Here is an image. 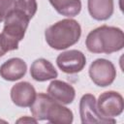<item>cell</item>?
Wrapping results in <instances>:
<instances>
[{
    "instance_id": "cell-1",
    "label": "cell",
    "mask_w": 124,
    "mask_h": 124,
    "mask_svg": "<svg viewBox=\"0 0 124 124\" xmlns=\"http://www.w3.org/2000/svg\"><path fill=\"white\" fill-rule=\"evenodd\" d=\"M85 46L92 53L110 54L123 48L124 33L119 27L102 25L88 33Z\"/></svg>"
},
{
    "instance_id": "cell-2",
    "label": "cell",
    "mask_w": 124,
    "mask_h": 124,
    "mask_svg": "<svg viewBox=\"0 0 124 124\" xmlns=\"http://www.w3.org/2000/svg\"><path fill=\"white\" fill-rule=\"evenodd\" d=\"M81 27L72 18H65L48 26L45 30V38L47 45L56 50L66 49L79 41Z\"/></svg>"
},
{
    "instance_id": "cell-3",
    "label": "cell",
    "mask_w": 124,
    "mask_h": 124,
    "mask_svg": "<svg viewBox=\"0 0 124 124\" xmlns=\"http://www.w3.org/2000/svg\"><path fill=\"white\" fill-rule=\"evenodd\" d=\"M29 20L30 18L25 14L16 9L7 16L0 34L2 46L7 52L18 48V43L24 38Z\"/></svg>"
},
{
    "instance_id": "cell-4",
    "label": "cell",
    "mask_w": 124,
    "mask_h": 124,
    "mask_svg": "<svg viewBox=\"0 0 124 124\" xmlns=\"http://www.w3.org/2000/svg\"><path fill=\"white\" fill-rule=\"evenodd\" d=\"M88 73L91 80L100 87L110 85L116 78V69L114 65L105 58L94 60L89 67Z\"/></svg>"
},
{
    "instance_id": "cell-5",
    "label": "cell",
    "mask_w": 124,
    "mask_h": 124,
    "mask_svg": "<svg viewBox=\"0 0 124 124\" xmlns=\"http://www.w3.org/2000/svg\"><path fill=\"white\" fill-rule=\"evenodd\" d=\"M96 106L104 117L114 118L123 112L124 100L122 95L116 91H106L99 96Z\"/></svg>"
},
{
    "instance_id": "cell-6",
    "label": "cell",
    "mask_w": 124,
    "mask_h": 124,
    "mask_svg": "<svg viewBox=\"0 0 124 124\" xmlns=\"http://www.w3.org/2000/svg\"><path fill=\"white\" fill-rule=\"evenodd\" d=\"M79 115L82 124H93V123H115L114 118L104 117L98 110L96 106L95 96L87 93L84 94L79 101Z\"/></svg>"
},
{
    "instance_id": "cell-7",
    "label": "cell",
    "mask_w": 124,
    "mask_h": 124,
    "mask_svg": "<svg viewBox=\"0 0 124 124\" xmlns=\"http://www.w3.org/2000/svg\"><path fill=\"white\" fill-rule=\"evenodd\" d=\"M56 64L63 73L77 74L85 67L86 57L80 50L70 49L57 56Z\"/></svg>"
},
{
    "instance_id": "cell-8",
    "label": "cell",
    "mask_w": 124,
    "mask_h": 124,
    "mask_svg": "<svg viewBox=\"0 0 124 124\" xmlns=\"http://www.w3.org/2000/svg\"><path fill=\"white\" fill-rule=\"evenodd\" d=\"M36 90L28 81L16 83L11 89V99L13 103L20 108H27L32 105L36 98Z\"/></svg>"
},
{
    "instance_id": "cell-9",
    "label": "cell",
    "mask_w": 124,
    "mask_h": 124,
    "mask_svg": "<svg viewBox=\"0 0 124 124\" xmlns=\"http://www.w3.org/2000/svg\"><path fill=\"white\" fill-rule=\"evenodd\" d=\"M47 94L62 105H69L75 100L76 90L71 84L54 78L47 87Z\"/></svg>"
},
{
    "instance_id": "cell-10",
    "label": "cell",
    "mask_w": 124,
    "mask_h": 124,
    "mask_svg": "<svg viewBox=\"0 0 124 124\" xmlns=\"http://www.w3.org/2000/svg\"><path fill=\"white\" fill-rule=\"evenodd\" d=\"M27 71L25 61L18 57L8 59L0 66V76L8 81H16L23 78Z\"/></svg>"
},
{
    "instance_id": "cell-11",
    "label": "cell",
    "mask_w": 124,
    "mask_h": 124,
    "mask_svg": "<svg viewBox=\"0 0 124 124\" xmlns=\"http://www.w3.org/2000/svg\"><path fill=\"white\" fill-rule=\"evenodd\" d=\"M30 76L36 81H46L56 78L58 73L51 62L45 58H38L31 64Z\"/></svg>"
},
{
    "instance_id": "cell-12",
    "label": "cell",
    "mask_w": 124,
    "mask_h": 124,
    "mask_svg": "<svg viewBox=\"0 0 124 124\" xmlns=\"http://www.w3.org/2000/svg\"><path fill=\"white\" fill-rule=\"evenodd\" d=\"M87 7L89 15L96 20L108 19L114 10L113 0H88Z\"/></svg>"
},
{
    "instance_id": "cell-13",
    "label": "cell",
    "mask_w": 124,
    "mask_h": 124,
    "mask_svg": "<svg viewBox=\"0 0 124 124\" xmlns=\"http://www.w3.org/2000/svg\"><path fill=\"white\" fill-rule=\"evenodd\" d=\"M46 120L53 124H71L74 120V114L70 108L54 101L47 109Z\"/></svg>"
},
{
    "instance_id": "cell-14",
    "label": "cell",
    "mask_w": 124,
    "mask_h": 124,
    "mask_svg": "<svg viewBox=\"0 0 124 124\" xmlns=\"http://www.w3.org/2000/svg\"><path fill=\"white\" fill-rule=\"evenodd\" d=\"M53 102H54V100L48 94H46V93L37 94L34 102L29 107L33 117L37 121L38 120H46L47 109Z\"/></svg>"
},
{
    "instance_id": "cell-15",
    "label": "cell",
    "mask_w": 124,
    "mask_h": 124,
    "mask_svg": "<svg viewBox=\"0 0 124 124\" xmlns=\"http://www.w3.org/2000/svg\"><path fill=\"white\" fill-rule=\"evenodd\" d=\"M54 10L65 16H76L81 11L80 0H49Z\"/></svg>"
},
{
    "instance_id": "cell-16",
    "label": "cell",
    "mask_w": 124,
    "mask_h": 124,
    "mask_svg": "<svg viewBox=\"0 0 124 124\" xmlns=\"http://www.w3.org/2000/svg\"><path fill=\"white\" fill-rule=\"evenodd\" d=\"M16 9L25 14L31 19L37 12L38 5L36 0H16Z\"/></svg>"
},
{
    "instance_id": "cell-17",
    "label": "cell",
    "mask_w": 124,
    "mask_h": 124,
    "mask_svg": "<svg viewBox=\"0 0 124 124\" xmlns=\"http://www.w3.org/2000/svg\"><path fill=\"white\" fill-rule=\"evenodd\" d=\"M16 0H0V22L4 21L7 16L16 9Z\"/></svg>"
},
{
    "instance_id": "cell-18",
    "label": "cell",
    "mask_w": 124,
    "mask_h": 124,
    "mask_svg": "<svg viewBox=\"0 0 124 124\" xmlns=\"http://www.w3.org/2000/svg\"><path fill=\"white\" fill-rule=\"evenodd\" d=\"M25 121H29V122H35V123L37 122V120H36L35 118H34V119H33V118H31V119H27L26 117H22V118H20V119H18V120H17V122H18V123H19V122H25Z\"/></svg>"
},
{
    "instance_id": "cell-19",
    "label": "cell",
    "mask_w": 124,
    "mask_h": 124,
    "mask_svg": "<svg viewBox=\"0 0 124 124\" xmlns=\"http://www.w3.org/2000/svg\"><path fill=\"white\" fill-rule=\"evenodd\" d=\"M6 52H7V51L4 49V47H3V46H2V43H1V36H0V57H2L3 55H5Z\"/></svg>"
}]
</instances>
